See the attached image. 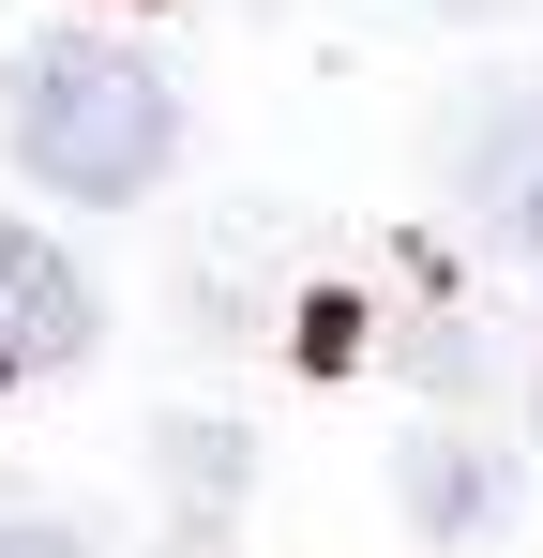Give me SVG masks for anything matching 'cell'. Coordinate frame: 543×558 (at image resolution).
<instances>
[{
	"instance_id": "6da1fadb",
	"label": "cell",
	"mask_w": 543,
	"mask_h": 558,
	"mask_svg": "<svg viewBox=\"0 0 543 558\" xmlns=\"http://www.w3.org/2000/svg\"><path fill=\"white\" fill-rule=\"evenodd\" d=\"M167 136H181L167 76H152L136 46H106V31H61V46L15 61V167H31L46 196L121 211V196L167 182Z\"/></svg>"
},
{
	"instance_id": "7a4b0ae2",
	"label": "cell",
	"mask_w": 543,
	"mask_h": 558,
	"mask_svg": "<svg viewBox=\"0 0 543 558\" xmlns=\"http://www.w3.org/2000/svg\"><path fill=\"white\" fill-rule=\"evenodd\" d=\"M90 332H106L90 272L46 242V227H0V377H76Z\"/></svg>"
},
{
	"instance_id": "3957f363",
	"label": "cell",
	"mask_w": 543,
	"mask_h": 558,
	"mask_svg": "<svg viewBox=\"0 0 543 558\" xmlns=\"http://www.w3.org/2000/svg\"><path fill=\"white\" fill-rule=\"evenodd\" d=\"M468 211H483L514 257H543V106H498V121L468 136Z\"/></svg>"
},
{
	"instance_id": "277c9868",
	"label": "cell",
	"mask_w": 543,
	"mask_h": 558,
	"mask_svg": "<svg viewBox=\"0 0 543 558\" xmlns=\"http://www.w3.org/2000/svg\"><path fill=\"white\" fill-rule=\"evenodd\" d=\"M408 529H423V544H483V529H498V453L423 438V453H408Z\"/></svg>"
},
{
	"instance_id": "5b68a950",
	"label": "cell",
	"mask_w": 543,
	"mask_h": 558,
	"mask_svg": "<svg viewBox=\"0 0 543 558\" xmlns=\"http://www.w3.org/2000/svg\"><path fill=\"white\" fill-rule=\"evenodd\" d=\"M167 468H181L167 483L181 513H242V468L257 453H242V423H167Z\"/></svg>"
},
{
	"instance_id": "8992f818",
	"label": "cell",
	"mask_w": 543,
	"mask_h": 558,
	"mask_svg": "<svg viewBox=\"0 0 543 558\" xmlns=\"http://www.w3.org/2000/svg\"><path fill=\"white\" fill-rule=\"evenodd\" d=\"M0 558H90L76 513H0Z\"/></svg>"
},
{
	"instance_id": "52a82bcc",
	"label": "cell",
	"mask_w": 543,
	"mask_h": 558,
	"mask_svg": "<svg viewBox=\"0 0 543 558\" xmlns=\"http://www.w3.org/2000/svg\"><path fill=\"white\" fill-rule=\"evenodd\" d=\"M438 15H514V0H438Z\"/></svg>"
}]
</instances>
